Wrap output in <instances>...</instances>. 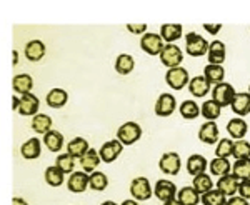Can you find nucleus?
Returning <instances> with one entry per match:
<instances>
[{
	"instance_id": "obj_1",
	"label": "nucleus",
	"mask_w": 250,
	"mask_h": 205,
	"mask_svg": "<svg viewBox=\"0 0 250 205\" xmlns=\"http://www.w3.org/2000/svg\"><path fill=\"white\" fill-rule=\"evenodd\" d=\"M185 50L192 57H202L208 52V42L202 35L195 34V32H188L185 35Z\"/></svg>"
},
{
	"instance_id": "obj_2",
	"label": "nucleus",
	"mask_w": 250,
	"mask_h": 205,
	"mask_svg": "<svg viewBox=\"0 0 250 205\" xmlns=\"http://www.w3.org/2000/svg\"><path fill=\"white\" fill-rule=\"evenodd\" d=\"M142 137V127L137 122H125L124 125L119 127L117 130V139L124 144V145H132Z\"/></svg>"
},
{
	"instance_id": "obj_3",
	"label": "nucleus",
	"mask_w": 250,
	"mask_h": 205,
	"mask_svg": "<svg viewBox=\"0 0 250 205\" xmlns=\"http://www.w3.org/2000/svg\"><path fill=\"white\" fill-rule=\"evenodd\" d=\"M182 60H184V54L179 45H175V43H165L164 50L160 52V62H162L165 67H168V68L180 67Z\"/></svg>"
},
{
	"instance_id": "obj_4",
	"label": "nucleus",
	"mask_w": 250,
	"mask_h": 205,
	"mask_svg": "<svg viewBox=\"0 0 250 205\" xmlns=\"http://www.w3.org/2000/svg\"><path fill=\"white\" fill-rule=\"evenodd\" d=\"M235 88H233L230 83L227 82H222V83H217L212 90V100L217 102L220 107H229L232 105L233 102V97H235Z\"/></svg>"
},
{
	"instance_id": "obj_5",
	"label": "nucleus",
	"mask_w": 250,
	"mask_h": 205,
	"mask_svg": "<svg viewBox=\"0 0 250 205\" xmlns=\"http://www.w3.org/2000/svg\"><path fill=\"white\" fill-rule=\"evenodd\" d=\"M165 82H167L173 90H180V88H184L185 85H188L190 77H188L187 68H184V67L168 68L167 74H165Z\"/></svg>"
},
{
	"instance_id": "obj_6",
	"label": "nucleus",
	"mask_w": 250,
	"mask_h": 205,
	"mask_svg": "<svg viewBox=\"0 0 250 205\" xmlns=\"http://www.w3.org/2000/svg\"><path fill=\"white\" fill-rule=\"evenodd\" d=\"M140 47H142V50L147 52L148 55H160L165 43H164V39L160 37V34L147 32V34L142 35V39H140Z\"/></svg>"
},
{
	"instance_id": "obj_7",
	"label": "nucleus",
	"mask_w": 250,
	"mask_h": 205,
	"mask_svg": "<svg viewBox=\"0 0 250 205\" xmlns=\"http://www.w3.org/2000/svg\"><path fill=\"white\" fill-rule=\"evenodd\" d=\"M159 167L164 174L167 175H177L180 172V167H182V160H180V155L177 152H167L160 157L159 160Z\"/></svg>"
},
{
	"instance_id": "obj_8",
	"label": "nucleus",
	"mask_w": 250,
	"mask_h": 205,
	"mask_svg": "<svg viewBox=\"0 0 250 205\" xmlns=\"http://www.w3.org/2000/svg\"><path fill=\"white\" fill-rule=\"evenodd\" d=\"M130 194L135 200H148L154 194L147 177H137L130 184Z\"/></svg>"
},
{
	"instance_id": "obj_9",
	"label": "nucleus",
	"mask_w": 250,
	"mask_h": 205,
	"mask_svg": "<svg viewBox=\"0 0 250 205\" xmlns=\"http://www.w3.org/2000/svg\"><path fill=\"white\" fill-rule=\"evenodd\" d=\"M122 150H124V144L119 139H114V140H108V142H105L100 147L99 155L102 159V162L112 164L114 160H117V157L122 154Z\"/></svg>"
},
{
	"instance_id": "obj_10",
	"label": "nucleus",
	"mask_w": 250,
	"mask_h": 205,
	"mask_svg": "<svg viewBox=\"0 0 250 205\" xmlns=\"http://www.w3.org/2000/svg\"><path fill=\"white\" fill-rule=\"evenodd\" d=\"M154 194L157 199L162 200V202H168V200L177 199V187L170 180L160 179V180H157V184H155Z\"/></svg>"
},
{
	"instance_id": "obj_11",
	"label": "nucleus",
	"mask_w": 250,
	"mask_h": 205,
	"mask_svg": "<svg viewBox=\"0 0 250 205\" xmlns=\"http://www.w3.org/2000/svg\"><path fill=\"white\" fill-rule=\"evenodd\" d=\"M88 182H90V174H87V172H74V174H70L67 180V187L70 192H74V194H82V192H85L88 188Z\"/></svg>"
},
{
	"instance_id": "obj_12",
	"label": "nucleus",
	"mask_w": 250,
	"mask_h": 205,
	"mask_svg": "<svg viewBox=\"0 0 250 205\" xmlns=\"http://www.w3.org/2000/svg\"><path fill=\"white\" fill-rule=\"evenodd\" d=\"M177 107V100L172 94H162L159 99H157L155 103V114L159 117H168L175 112Z\"/></svg>"
},
{
	"instance_id": "obj_13",
	"label": "nucleus",
	"mask_w": 250,
	"mask_h": 205,
	"mask_svg": "<svg viewBox=\"0 0 250 205\" xmlns=\"http://www.w3.org/2000/svg\"><path fill=\"white\" fill-rule=\"evenodd\" d=\"M39 107H40L39 99L32 92L25 95H20V107H19L20 115H23V117H30L32 115L34 117V115H37Z\"/></svg>"
},
{
	"instance_id": "obj_14",
	"label": "nucleus",
	"mask_w": 250,
	"mask_h": 205,
	"mask_svg": "<svg viewBox=\"0 0 250 205\" xmlns=\"http://www.w3.org/2000/svg\"><path fill=\"white\" fill-rule=\"evenodd\" d=\"M239 185H240V180L233 174H227L219 179V182H217V190H220L222 194L227 197H233L239 192Z\"/></svg>"
},
{
	"instance_id": "obj_15",
	"label": "nucleus",
	"mask_w": 250,
	"mask_h": 205,
	"mask_svg": "<svg viewBox=\"0 0 250 205\" xmlns=\"http://www.w3.org/2000/svg\"><path fill=\"white\" fill-rule=\"evenodd\" d=\"M199 139H200V142L208 144V145L219 142V127H217V123L213 122V120H207V122L200 127Z\"/></svg>"
},
{
	"instance_id": "obj_16",
	"label": "nucleus",
	"mask_w": 250,
	"mask_h": 205,
	"mask_svg": "<svg viewBox=\"0 0 250 205\" xmlns=\"http://www.w3.org/2000/svg\"><path fill=\"white\" fill-rule=\"evenodd\" d=\"M230 107H232L233 114H237L239 117H244V115L250 114V94L249 92H239V94H235Z\"/></svg>"
},
{
	"instance_id": "obj_17",
	"label": "nucleus",
	"mask_w": 250,
	"mask_h": 205,
	"mask_svg": "<svg viewBox=\"0 0 250 205\" xmlns=\"http://www.w3.org/2000/svg\"><path fill=\"white\" fill-rule=\"evenodd\" d=\"M207 57H208V63H212V65H222L224 60H225L224 42H220V40H213L212 43H208Z\"/></svg>"
},
{
	"instance_id": "obj_18",
	"label": "nucleus",
	"mask_w": 250,
	"mask_h": 205,
	"mask_svg": "<svg viewBox=\"0 0 250 205\" xmlns=\"http://www.w3.org/2000/svg\"><path fill=\"white\" fill-rule=\"evenodd\" d=\"M25 57L30 60V62H39V60L43 59L45 55V43L42 40H30L27 42L25 50H23Z\"/></svg>"
},
{
	"instance_id": "obj_19",
	"label": "nucleus",
	"mask_w": 250,
	"mask_h": 205,
	"mask_svg": "<svg viewBox=\"0 0 250 205\" xmlns=\"http://www.w3.org/2000/svg\"><path fill=\"white\" fill-rule=\"evenodd\" d=\"M188 90L193 97H205V95L210 92V83L204 75H197V77L190 79L188 82Z\"/></svg>"
},
{
	"instance_id": "obj_20",
	"label": "nucleus",
	"mask_w": 250,
	"mask_h": 205,
	"mask_svg": "<svg viewBox=\"0 0 250 205\" xmlns=\"http://www.w3.org/2000/svg\"><path fill=\"white\" fill-rule=\"evenodd\" d=\"M207 167H208V162H207V159H205L204 155L193 154V155L188 157V160H187V172L190 175L195 177V175L205 174Z\"/></svg>"
},
{
	"instance_id": "obj_21",
	"label": "nucleus",
	"mask_w": 250,
	"mask_h": 205,
	"mask_svg": "<svg viewBox=\"0 0 250 205\" xmlns=\"http://www.w3.org/2000/svg\"><path fill=\"white\" fill-rule=\"evenodd\" d=\"M20 154H22L23 159H27V160L37 159V157H40V154H42V144H40V140L37 137H32V139H29L22 145Z\"/></svg>"
},
{
	"instance_id": "obj_22",
	"label": "nucleus",
	"mask_w": 250,
	"mask_h": 205,
	"mask_svg": "<svg viewBox=\"0 0 250 205\" xmlns=\"http://www.w3.org/2000/svg\"><path fill=\"white\" fill-rule=\"evenodd\" d=\"M88 142L83 137H75V139H72L70 142L67 144V152L70 154L74 159H82L83 155L88 152Z\"/></svg>"
},
{
	"instance_id": "obj_23",
	"label": "nucleus",
	"mask_w": 250,
	"mask_h": 205,
	"mask_svg": "<svg viewBox=\"0 0 250 205\" xmlns=\"http://www.w3.org/2000/svg\"><path fill=\"white\" fill-rule=\"evenodd\" d=\"M182 25L180 23H164L160 27V37L164 39V42L173 43L175 40L182 37Z\"/></svg>"
},
{
	"instance_id": "obj_24",
	"label": "nucleus",
	"mask_w": 250,
	"mask_h": 205,
	"mask_svg": "<svg viewBox=\"0 0 250 205\" xmlns=\"http://www.w3.org/2000/svg\"><path fill=\"white\" fill-rule=\"evenodd\" d=\"M102 162V159H100L99 152L95 150V148H88V152L85 155L80 159V165H82V170L87 172V174H92V172H95V168L99 167V164Z\"/></svg>"
},
{
	"instance_id": "obj_25",
	"label": "nucleus",
	"mask_w": 250,
	"mask_h": 205,
	"mask_svg": "<svg viewBox=\"0 0 250 205\" xmlns=\"http://www.w3.org/2000/svg\"><path fill=\"white\" fill-rule=\"evenodd\" d=\"M12 87H14V90L20 95L30 94L32 87H34V80H32L29 74H19L12 80Z\"/></svg>"
},
{
	"instance_id": "obj_26",
	"label": "nucleus",
	"mask_w": 250,
	"mask_h": 205,
	"mask_svg": "<svg viewBox=\"0 0 250 205\" xmlns=\"http://www.w3.org/2000/svg\"><path fill=\"white\" fill-rule=\"evenodd\" d=\"M247 130H249L247 122H245L244 119H240V117L232 119L230 122L227 123V132L230 134L232 139H235V140L244 139L245 134H247Z\"/></svg>"
},
{
	"instance_id": "obj_27",
	"label": "nucleus",
	"mask_w": 250,
	"mask_h": 205,
	"mask_svg": "<svg viewBox=\"0 0 250 205\" xmlns=\"http://www.w3.org/2000/svg\"><path fill=\"white\" fill-rule=\"evenodd\" d=\"M200 199L202 197L193 187H184L177 192V200L180 202V205H197L200 202Z\"/></svg>"
},
{
	"instance_id": "obj_28",
	"label": "nucleus",
	"mask_w": 250,
	"mask_h": 205,
	"mask_svg": "<svg viewBox=\"0 0 250 205\" xmlns=\"http://www.w3.org/2000/svg\"><path fill=\"white\" fill-rule=\"evenodd\" d=\"M68 100V94L63 88H52L47 94V105L52 108H60L67 103Z\"/></svg>"
},
{
	"instance_id": "obj_29",
	"label": "nucleus",
	"mask_w": 250,
	"mask_h": 205,
	"mask_svg": "<svg viewBox=\"0 0 250 205\" xmlns=\"http://www.w3.org/2000/svg\"><path fill=\"white\" fill-rule=\"evenodd\" d=\"M204 77L208 80V83L217 85V83L224 82L225 70H224V67H222V65H212V63H208V65L204 68Z\"/></svg>"
},
{
	"instance_id": "obj_30",
	"label": "nucleus",
	"mask_w": 250,
	"mask_h": 205,
	"mask_svg": "<svg viewBox=\"0 0 250 205\" xmlns=\"http://www.w3.org/2000/svg\"><path fill=\"white\" fill-rule=\"evenodd\" d=\"M43 144L50 152H59L63 147V135L59 130H48L43 135Z\"/></svg>"
},
{
	"instance_id": "obj_31",
	"label": "nucleus",
	"mask_w": 250,
	"mask_h": 205,
	"mask_svg": "<svg viewBox=\"0 0 250 205\" xmlns=\"http://www.w3.org/2000/svg\"><path fill=\"white\" fill-rule=\"evenodd\" d=\"M135 67V60L132 55L128 54H120L115 60V70L119 72L120 75H127L134 70Z\"/></svg>"
},
{
	"instance_id": "obj_32",
	"label": "nucleus",
	"mask_w": 250,
	"mask_h": 205,
	"mask_svg": "<svg viewBox=\"0 0 250 205\" xmlns=\"http://www.w3.org/2000/svg\"><path fill=\"white\" fill-rule=\"evenodd\" d=\"M192 187L195 188L200 195H204V194H207V192H210L213 188V182H212V179H210V175H208V174H200V175L193 177Z\"/></svg>"
},
{
	"instance_id": "obj_33",
	"label": "nucleus",
	"mask_w": 250,
	"mask_h": 205,
	"mask_svg": "<svg viewBox=\"0 0 250 205\" xmlns=\"http://www.w3.org/2000/svg\"><path fill=\"white\" fill-rule=\"evenodd\" d=\"M32 128H34L37 134L45 135L48 130H52V119L45 114H37L32 119Z\"/></svg>"
},
{
	"instance_id": "obj_34",
	"label": "nucleus",
	"mask_w": 250,
	"mask_h": 205,
	"mask_svg": "<svg viewBox=\"0 0 250 205\" xmlns=\"http://www.w3.org/2000/svg\"><path fill=\"white\" fill-rule=\"evenodd\" d=\"M200 202H202L204 205H227L229 199H227V195H224L220 190L212 188L210 192H207V194L202 195Z\"/></svg>"
},
{
	"instance_id": "obj_35",
	"label": "nucleus",
	"mask_w": 250,
	"mask_h": 205,
	"mask_svg": "<svg viewBox=\"0 0 250 205\" xmlns=\"http://www.w3.org/2000/svg\"><path fill=\"white\" fill-rule=\"evenodd\" d=\"M220 112H222V107L217 102H213L212 99L204 102L202 107H200V114L207 120H213V122H215V119L220 117Z\"/></svg>"
},
{
	"instance_id": "obj_36",
	"label": "nucleus",
	"mask_w": 250,
	"mask_h": 205,
	"mask_svg": "<svg viewBox=\"0 0 250 205\" xmlns=\"http://www.w3.org/2000/svg\"><path fill=\"white\" fill-rule=\"evenodd\" d=\"M230 162L227 159H220V157H215V159L210 162V174L217 175V177H224L227 174H230Z\"/></svg>"
},
{
	"instance_id": "obj_37",
	"label": "nucleus",
	"mask_w": 250,
	"mask_h": 205,
	"mask_svg": "<svg viewBox=\"0 0 250 205\" xmlns=\"http://www.w3.org/2000/svg\"><path fill=\"white\" fill-rule=\"evenodd\" d=\"M63 172L57 165H52L45 170V182L50 187H60L63 184Z\"/></svg>"
},
{
	"instance_id": "obj_38",
	"label": "nucleus",
	"mask_w": 250,
	"mask_h": 205,
	"mask_svg": "<svg viewBox=\"0 0 250 205\" xmlns=\"http://www.w3.org/2000/svg\"><path fill=\"white\" fill-rule=\"evenodd\" d=\"M232 174L239 180L250 179V159L235 160V164H233V167H232Z\"/></svg>"
},
{
	"instance_id": "obj_39",
	"label": "nucleus",
	"mask_w": 250,
	"mask_h": 205,
	"mask_svg": "<svg viewBox=\"0 0 250 205\" xmlns=\"http://www.w3.org/2000/svg\"><path fill=\"white\" fill-rule=\"evenodd\" d=\"M180 115L187 120L197 119L200 115V107L193 100H184L182 105H180Z\"/></svg>"
},
{
	"instance_id": "obj_40",
	"label": "nucleus",
	"mask_w": 250,
	"mask_h": 205,
	"mask_svg": "<svg viewBox=\"0 0 250 205\" xmlns=\"http://www.w3.org/2000/svg\"><path fill=\"white\" fill-rule=\"evenodd\" d=\"M107 185H108V179H107V175L104 174V172H99V170L92 172V174H90V182H88V187H90L92 190H97V192L105 190Z\"/></svg>"
},
{
	"instance_id": "obj_41",
	"label": "nucleus",
	"mask_w": 250,
	"mask_h": 205,
	"mask_svg": "<svg viewBox=\"0 0 250 205\" xmlns=\"http://www.w3.org/2000/svg\"><path fill=\"white\" fill-rule=\"evenodd\" d=\"M55 165H57L63 174H74V167H75V159L72 157L68 152L65 154H60L55 160Z\"/></svg>"
},
{
	"instance_id": "obj_42",
	"label": "nucleus",
	"mask_w": 250,
	"mask_h": 205,
	"mask_svg": "<svg viewBox=\"0 0 250 205\" xmlns=\"http://www.w3.org/2000/svg\"><path fill=\"white\" fill-rule=\"evenodd\" d=\"M232 157H235V160L250 159V142H247V140H244V139L235 140V142H233Z\"/></svg>"
},
{
	"instance_id": "obj_43",
	"label": "nucleus",
	"mask_w": 250,
	"mask_h": 205,
	"mask_svg": "<svg viewBox=\"0 0 250 205\" xmlns=\"http://www.w3.org/2000/svg\"><path fill=\"white\" fill-rule=\"evenodd\" d=\"M232 150H233V140L222 139V140H219V144H217L215 155L220 157V159H227V157L232 155Z\"/></svg>"
},
{
	"instance_id": "obj_44",
	"label": "nucleus",
	"mask_w": 250,
	"mask_h": 205,
	"mask_svg": "<svg viewBox=\"0 0 250 205\" xmlns=\"http://www.w3.org/2000/svg\"><path fill=\"white\" fill-rule=\"evenodd\" d=\"M239 195L244 197L245 200H250V179L240 180V185H239Z\"/></svg>"
},
{
	"instance_id": "obj_45",
	"label": "nucleus",
	"mask_w": 250,
	"mask_h": 205,
	"mask_svg": "<svg viewBox=\"0 0 250 205\" xmlns=\"http://www.w3.org/2000/svg\"><path fill=\"white\" fill-rule=\"evenodd\" d=\"M127 30L130 32V34H135V35H145L147 34V25H145V23H128L127 25Z\"/></svg>"
},
{
	"instance_id": "obj_46",
	"label": "nucleus",
	"mask_w": 250,
	"mask_h": 205,
	"mask_svg": "<svg viewBox=\"0 0 250 205\" xmlns=\"http://www.w3.org/2000/svg\"><path fill=\"white\" fill-rule=\"evenodd\" d=\"M227 205H250L249 204V200H245L244 197H230V199H229V202H227Z\"/></svg>"
},
{
	"instance_id": "obj_47",
	"label": "nucleus",
	"mask_w": 250,
	"mask_h": 205,
	"mask_svg": "<svg viewBox=\"0 0 250 205\" xmlns=\"http://www.w3.org/2000/svg\"><path fill=\"white\" fill-rule=\"evenodd\" d=\"M204 29L207 30L210 35H217L222 30V25H220V23H215V25H210V23H204Z\"/></svg>"
},
{
	"instance_id": "obj_48",
	"label": "nucleus",
	"mask_w": 250,
	"mask_h": 205,
	"mask_svg": "<svg viewBox=\"0 0 250 205\" xmlns=\"http://www.w3.org/2000/svg\"><path fill=\"white\" fill-rule=\"evenodd\" d=\"M12 205H29V204H27L23 199H20V197H15V199L12 200Z\"/></svg>"
},
{
	"instance_id": "obj_49",
	"label": "nucleus",
	"mask_w": 250,
	"mask_h": 205,
	"mask_svg": "<svg viewBox=\"0 0 250 205\" xmlns=\"http://www.w3.org/2000/svg\"><path fill=\"white\" fill-rule=\"evenodd\" d=\"M12 102H14V103H12V108H14V110H19V107H20V99H19V97H14V99H12Z\"/></svg>"
},
{
	"instance_id": "obj_50",
	"label": "nucleus",
	"mask_w": 250,
	"mask_h": 205,
	"mask_svg": "<svg viewBox=\"0 0 250 205\" xmlns=\"http://www.w3.org/2000/svg\"><path fill=\"white\" fill-rule=\"evenodd\" d=\"M120 205H139V202H137L135 199H134V200H130V199H128V200H124V202L120 204Z\"/></svg>"
},
{
	"instance_id": "obj_51",
	"label": "nucleus",
	"mask_w": 250,
	"mask_h": 205,
	"mask_svg": "<svg viewBox=\"0 0 250 205\" xmlns=\"http://www.w3.org/2000/svg\"><path fill=\"white\" fill-rule=\"evenodd\" d=\"M164 205H180V202L177 199H173V200H168V202H164Z\"/></svg>"
},
{
	"instance_id": "obj_52",
	"label": "nucleus",
	"mask_w": 250,
	"mask_h": 205,
	"mask_svg": "<svg viewBox=\"0 0 250 205\" xmlns=\"http://www.w3.org/2000/svg\"><path fill=\"white\" fill-rule=\"evenodd\" d=\"M19 63V52L14 50V65H17Z\"/></svg>"
},
{
	"instance_id": "obj_53",
	"label": "nucleus",
	"mask_w": 250,
	"mask_h": 205,
	"mask_svg": "<svg viewBox=\"0 0 250 205\" xmlns=\"http://www.w3.org/2000/svg\"><path fill=\"white\" fill-rule=\"evenodd\" d=\"M102 205H119V204H115L114 200H107V202H104Z\"/></svg>"
},
{
	"instance_id": "obj_54",
	"label": "nucleus",
	"mask_w": 250,
	"mask_h": 205,
	"mask_svg": "<svg viewBox=\"0 0 250 205\" xmlns=\"http://www.w3.org/2000/svg\"><path fill=\"white\" fill-rule=\"evenodd\" d=\"M249 94H250V87H249Z\"/></svg>"
}]
</instances>
